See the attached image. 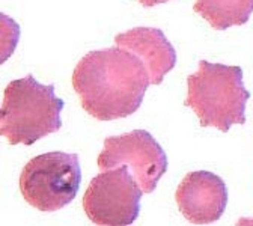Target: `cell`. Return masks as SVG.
Masks as SVG:
<instances>
[{
    "label": "cell",
    "mask_w": 253,
    "mask_h": 226,
    "mask_svg": "<svg viewBox=\"0 0 253 226\" xmlns=\"http://www.w3.org/2000/svg\"><path fill=\"white\" fill-rule=\"evenodd\" d=\"M149 85L143 62L121 47L89 51L73 73V88L82 107L104 122L136 113Z\"/></svg>",
    "instance_id": "cell-1"
},
{
    "label": "cell",
    "mask_w": 253,
    "mask_h": 226,
    "mask_svg": "<svg viewBox=\"0 0 253 226\" xmlns=\"http://www.w3.org/2000/svg\"><path fill=\"white\" fill-rule=\"evenodd\" d=\"M63 101L54 85H41L29 74L8 83L0 109V135L9 145L30 146L62 127Z\"/></svg>",
    "instance_id": "cell-2"
},
{
    "label": "cell",
    "mask_w": 253,
    "mask_h": 226,
    "mask_svg": "<svg viewBox=\"0 0 253 226\" xmlns=\"http://www.w3.org/2000/svg\"><path fill=\"white\" fill-rule=\"evenodd\" d=\"M249 98L240 67L199 60L198 71L187 77L184 106L193 109L201 127H214L228 133L235 124L244 125Z\"/></svg>",
    "instance_id": "cell-3"
},
{
    "label": "cell",
    "mask_w": 253,
    "mask_h": 226,
    "mask_svg": "<svg viewBox=\"0 0 253 226\" xmlns=\"http://www.w3.org/2000/svg\"><path fill=\"white\" fill-rule=\"evenodd\" d=\"M82 181L77 154L45 152L29 160L20 175V191L24 201L45 213L71 204Z\"/></svg>",
    "instance_id": "cell-4"
},
{
    "label": "cell",
    "mask_w": 253,
    "mask_h": 226,
    "mask_svg": "<svg viewBox=\"0 0 253 226\" xmlns=\"http://www.w3.org/2000/svg\"><path fill=\"white\" fill-rule=\"evenodd\" d=\"M142 195L133 174L121 165L92 178L83 195V210L95 225L126 226L139 216Z\"/></svg>",
    "instance_id": "cell-5"
},
{
    "label": "cell",
    "mask_w": 253,
    "mask_h": 226,
    "mask_svg": "<svg viewBox=\"0 0 253 226\" xmlns=\"http://www.w3.org/2000/svg\"><path fill=\"white\" fill-rule=\"evenodd\" d=\"M97 163L101 171L125 165L131 169L133 177L146 195L155 190L168 171L165 149L146 130H133L122 136L106 137Z\"/></svg>",
    "instance_id": "cell-6"
},
{
    "label": "cell",
    "mask_w": 253,
    "mask_h": 226,
    "mask_svg": "<svg viewBox=\"0 0 253 226\" xmlns=\"http://www.w3.org/2000/svg\"><path fill=\"white\" fill-rule=\"evenodd\" d=\"M181 214L193 225H210L225 213L228 188L218 175L208 171L190 172L175 193Z\"/></svg>",
    "instance_id": "cell-7"
},
{
    "label": "cell",
    "mask_w": 253,
    "mask_h": 226,
    "mask_svg": "<svg viewBox=\"0 0 253 226\" xmlns=\"http://www.w3.org/2000/svg\"><path fill=\"white\" fill-rule=\"evenodd\" d=\"M116 47L136 54L148 70L152 86L160 85L176 65V51L160 29L134 27L115 37Z\"/></svg>",
    "instance_id": "cell-8"
},
{
    "label": "cell",
    "mask_w": 253,
    "mask_h": 226,
    "mask_svg": "<svg viewBox=\"0 0 253 226\" xmlns=\"http://www.w3.org/2000/svg\"><path fill=\"white\" fill-rule=\"evenodd\" d=\"M193 11L215 30L243 26L253 12V0H196Z\"/></svg>",
    "instance_id": "cell-9"
},
{
    "label": "cell",
    "mask_w": 253,
    "mask_h": 226,
    "mask_svg": "<svg viewBox=\"0 0 253 226\" xmlns=\"http://www.w3.org/2000/svg\"><path fill=\"white\" fill-rule=\"evenodd\" d=\"M137 2L145 8H152V6H157V5L166 3V2H169V0H137Z\"/></svg>",
    "instance_id": "cell-10"
}]
</instances>
